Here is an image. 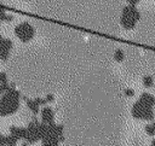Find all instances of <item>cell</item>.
Masks as SVG:
<instances>
[{
	"instance_id": "6da1fadb",
	"label": "cell",
	"mask_w": 155,
	"mask_h": 146,
	"mask_svg": "<svg viewBox=\"0 0 155 146\" xmlns=\"http://www.w3.org/2000/svg\"><path fill=\"white\" fill-rule=\"evenodd\" d=\"M19 99L21 94L15 88V84H12L0 98V116L5 117L15 113L19 109Z\"/></svg>"
},
{
	"instance_id": "7a4b0ae2",
	"label": "cell",
	"mask_w": 155,
	"mask_h": 146,
	"mask_svg": "<svg viewBox=\"0 0 155 146\" xmlns=\"http://www.w3.org/2000/svg\"><path fill=\"white\" fill-rule=\"evenodd\" d=\"M140 19V13L134 5H127L122 8L120 16V24L125 30H132Z\"/></svg>"
},
{
	"instance_id": "3957f363",
	"label": "cell",
	"mask_w": 155,
	"mask_h": 146,
	"mask_svg": "<svg viewBox=\"0 0 155 146\" xmlns=\"http://www.w3.org/2000/svg\"><path fill=\"white\" fill-rule=\"evenodd\" d=\"M46 132H47V124L39 122L36 118H33L27 127L25 141L29 144H34V142L41 140L45 136Z\"/></svg>"
},
{
	"instance_id": "277c9868",
	"label": "cell",
	"mask_w": 155,
	"mask_h": 146,
	"mask_svg": "<svg viewBox=\"0 0 155 146\" xmlns=\"http://www.w3.org/2000/svg\"><path fill=\"white\" fill-rule=\"evenodd\" d=\"M131 113L137 119H144V121H151L154 118V111L153 107H148L144 105L139 99L133 104L131 109Z\"/></svg>"
},
{
	"instance_id": "5b68a950",
	"label": "cell",
	"mask_w": 155,
	"mask_h": 146,
	"mask_svg": "<svg viewBox=\"0 0 155 146\" xmlns=\"http://www.w3.org/2000/svg\"><path fill=\"white\" fill-rule=\"evenodd\" d=\"M15 35L22 41V42H29L33 40L35 35L34 27L28 22H21L15 27Z\"/></svg>"
},
{
	"instance_id": "8992f818",
	"label": "cell",
	"mask_w": 155,
	"mask_h": 146,
	"mask_svg": "<svg viewBox=\"0 0 155 146\" xmlns=\"http://www.w3.org/2000/svg\"><path fill=\"white\" fill-rule=\"evenodd\" d=\"M12 41L10 39H5L0 36V59L1 60H7L8 56L12 49Z\"/></svg>"
},
{
	"instance_id": "52a82bcc",
	"label": "cell",
	"mask_w": 155,
	"mask_h": 146,
	"mask_svg": "<svg viewBox=\"0 0 155 146\" xmlns=\"http://www.w3.org/2000/svg\"><path fill=\"white\" fill-rule=\"evenodd\" d=\"M41 122L50 124L52 122H54V112L51 107L48 106H44L41 110Z\"/></svg>"
},
{
	"instance_id": "ba28073f",
	"label": "cell",
	"mask_w": 155,
	"mask_h": 146,
	"mask_svg": "<svg viewBox=\"0 0 155 146\" xmlns=\"http://www.w3.org/2000/svg\"><path fill=\"white\" fill-rule=\"evenodd\" d=\"M10 134H11V135H13V136H15L17 140H25V135H27V128L12 125V127H10Z\"/></svg>"
},
{
	"instance_id": "9c48e42d",
	"label": "cell",
	"mask_w": 155,
	"mask_h": 146,
	"mask_svg": "<svg viewBox=\"0 0 155 146\" xmlns=\"http://www.w3.org/2000/svg\"><path fill=\"white\" fill-rule=\"evenodd\" d=\"M41 145L42 146H59V142H61V139L52 135V134H45V136L41 139Z\"/></svg>"
},
{
	"instance_id": "30bf717a",
	"label": "cell",
	"mask_w": 155,
	"mask_h": 146,
	"mask_svg": "<svg viewBox=\"0 0 155 146\" xmlns=\"http://www.w3.org/2000/svg\"><path fill=\"white\" fill-rule=\"evenodd\" d=\"M139 100H140L144 105H147L148 107H153V109H154V105H155V98H154V95H151V94H149V93H143V94L140 95Z\"/></svg>"
},
{
	"instance_id": "8fae6325",
	"label": "cell",
	"mask_w": 155,
	"mask_h": 146,
	"mask_svg": "<svg viewBox=\"0 0 155 146\" xmlns=\"http://www.w3.org/2000/svg\"><path fill=\"white\" fill-rule=\"evenodd\" d=\"M24 99H25V103H27L28 109H29L34 115L39 113V111H40V104H39L35 99H27V98H24Z\"/></svg>"
},
{
	"instance_id": "7c38bea8",
	"label": "cell",
	"mask_w": 155,
	"mask_h": 146,
	"mask_svg": "<svg viewBox=\"0 0 155 146\" xmlns=\"http://www.w3.org/2000/svg\"><path fill=\"white\" fill-rule=\"evenodd\" d=\"M12 19H13V16L7 14L5 6H2L0 4V22H11Z\"/></svg>"
},
{
	"instance_id": "4fadbf2b",
	"label": "cell",
	"mask_w": 155,
	"mask_h": 146,
	"mask_svg": "<svg viewBox=\"0 0 155 146\" xmlns=\"http://www.w3.org/2000/svg\"><path fill=\"white\" fill-rule=\"evenodd\" d=\"M114 59H115L116 62H119V63L125 59V53H124V51H122L121 48H117V49L114 52Z\"/></svg>"
},
{
	"instance_id": "5bb4252c",
	"label": "cell",
	"mask_w": 155,
	"mask_h": 146,
	"mask_svg": "<svg viewBox=\"0 0 155 146\" xmlns=\"http://www.w3.org/2000/svg\"><path fill=\"white\" fill-rule=\"evenodd\" d=\"M143 84H144V87H147V88L153 87V84H154L153 77H151V76H144V77H143Z\"/></svg>"
},
{
	"instance_id": "9a60e30c",
	"label": "cell",
	"mask_w": 155,
	"mask_h": 146,
	"mask_svg": "<svg viewBox=\"0 0 155 146\" xmlns=\"http://www.w3.org/2000/svg\"><path fill=\"white\" fill-rule=\"evenodd\" d=\"M17 139L13 136V135H8L6 136V146H17Z\"/></svg>"
},
{
	"instance_id": "2e32d148",
	"label": "cell",
	"mask_w": 155,
	"mask_h": 146,
	"mask_svg": "<svg viewBox=\"0 0 155 146\" xmlns=\"http://www.w3.org/2000/svg\"><path fill=\"white\" fill-rule=\"evenodd\" d=\"M145 133L148 135H150V136L155 135V122L151 123V124H147L145 125Z\"/></svg>"
},
{
	"instance_id": "e0dca14e",
	"label": "cell",
	"mask_w": 155,
	"mask_h": 146,
	"mask_svg": "<svg viewBox=\"0 0 155 146\" xmlns=\"http://www.w3.org/2000/svg\"><path fill=\"white\" fill-rule=\"evenodd\" d=\"M0 83H1V84L8 83V81H7V75H6L4 71H1V72H0Z\"/></svg>"
},
{
	"instance_id": "ac0fdd59",
	"label": "cell",
	"mask_w": 155,
	"mask_h": 146,
	"mask_svg": "<svg viewBox=\"0 0 155 146\" xmlns=\"http://www.w3.org/2000/svg\"><path fill=\"white\" fill-rule=\"evenodd\" d=\"M125 94H126L127 97H133V95H134V90L131 89V88H127V89H125Z\"/></svg>"
},
{
	"instance_id": "d6986e66",
	"label": "cell",
	"mask_w": 155,
	"mask_h": 146,
	"mask_svg": "<svg viewBox=\"0 0 155 146\" xmlns=\"http://www.w3.org/2000/svg\"><path fill=\"white\" fill-rule=\"evenodd\" d=\"M0 146H6V136L0 134Z\"/></svg>"
},
{
	"instance_id": "ffe728a7",
	"label": "cell",
	"mask_w": 155,
	"mask_h": 146,
	"mask_svg": "<svg viewBox=\"0 0 155 146\" xmlns=\"http://www.w3.org/2000/svg\"><path fill=\"white\" fill-rule=\"evenodd\" d=\"M126 1H127V4H130V5H134V6H137V5L139 4L140 0H126Z\"/></svg>"
},
{
	"instance_id": "44dd1931",
	"label": "cell",
	"mask_w": 155,
	"mask_h": 146,
	"mask_svg": "<svg viewBox=\"0 0 155 146\" xmlns=\"http://www.w3.org/2000/svg\"><path fill=\"white\" fill-rule=\"evenodd\" d=\"M46 100H47V103H51V101L54 100V97H53L52 94H48V95L46 97Z\"/></svg>"
},
{
	"instance_id": "7402d4cb",
	"label": "cell",
	"mask_w": 155,
	"mask_h": 146,
	"mask_svg": "<svg viewBox=\"0 0 155 146\" xmlns=\"http://www.w3.org/2000/svg\"><path fill=\"white\" fill-rule=\"evenodd\" d=\"M22 146H29V142H23Z\"/></svg>"
},
{
	"instance_id": "603a6c76",
	"label": "cell",
	"mask_w": 155,
	"mask_h": 146,
	"mask_svg": "<svg viewBox=\"0 0 155 146\" xmlns=\"http://www.w3.org/2000/svg\"><path fill=\"white\" fill-rule=\"evenodd\" d=\"M150 146H155V140L151 141V145H150Z\"/></svg>"
},
{
	"instance_id": "cb8c5ba5",
	"label": "cell",
	"mask_w": 155,
	"mask_h": 146,
	"mask_svg": "<svg viewBox=\"0 0 155 146\" xmlns=\"http://www.w3.org/2000/svg\"><path fill=\"white\" fill-rule=\"evenodd\" d=\"M25 1H29V0H25Z\"/></svg>"
}]
</instances>
